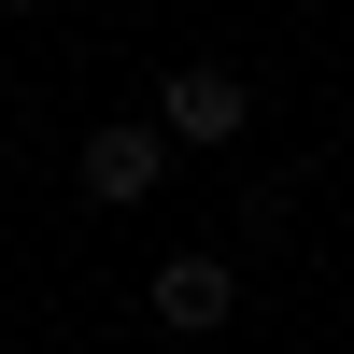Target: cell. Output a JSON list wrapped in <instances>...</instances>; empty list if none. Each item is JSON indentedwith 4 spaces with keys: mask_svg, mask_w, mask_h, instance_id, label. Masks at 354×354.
<instances>
[{
    "mask_svg": "<svg viewBox=\"0 0 354 354\" xmlns=\"http://www.w3.org/2000/svg\"><path fill=\"white\" fill-rule=\"evenodd\" d=\"M142 128H156L170 156H227V142L255 128V85L227 71V57H185V71L156 85V113H142Z\"/></svg>",
    "mask_w": 354,
    "mask_h": 354,
    "instance_id": "1",
    "label": "cell"
},
{
    "mask_svg": "<svg viewBox=\"0 0 354 354\" xmlns=\"http://www.w3.org/2000/svg\"><path fill=\"white\" fill-rule=\"evenodd\" d=\"M142 312H156L170 340H213L227 312H241V270H227V255H156V283H142Z\"/></svg>",
    "mask_w": 354,
    "mask_h": 354,
    "instance_id": "3",
    "label": "cell"
},
{
    "mask_svg": "<svg viewBox=\"0 0 354 354\" xmlns=\"http://www.w3.org/2000/svg\"><path fill=\"white\" fill-rule=\"evenodd\" d=\"M71 185L100 198V213H142V198L170 185V142L142 128V113H113V128H85V156H71Z\"/></svg>",
    "mask_w": 354,
    "mask_h": 354,
    "instance_id": "2",
    "label": "cell"
},
{
    "mask_svg": "<svg viewBox=\"0 0 354 354\" xmlns=\"http://www.w3.org/2000/svg\"><path fill=\"white\" fill-rule=\"evenodd\" d=\"M0 15H43V0H0Z\"/></svg>",
    "mask_w": 354,
    "mask_h": 354,
    "instance_id": "4",
    "label": "cell"
}]
</instances>
